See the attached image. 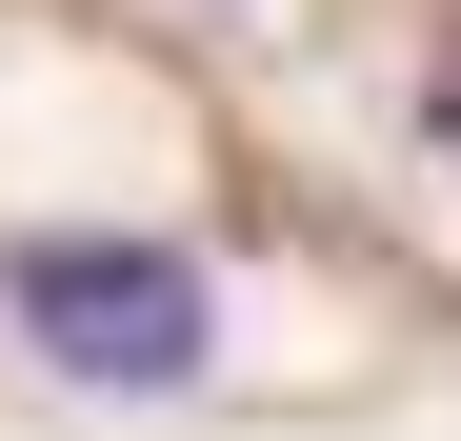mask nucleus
<instances>
[{"instance_id":"nucleus-1","label":"nucleus","mask_w":461,"mask_h":441,"mask_svg":"<svg viewBox=\"0 0 461 441\" xmlns=\"http://www.w3.org/2000/svg\"><path fill=\"white\" fill-rule=\"evenodd\" d=\"M0 321L81 401H181L221 361V281L181 241H140V220H21V241H0Z\"/></svg>"},{"instance_id":"nucleus-2","label":"nucleus","mask_w":461,"mask_h":441,"mask_svg":"<svg viewBox=\"0 0 461 441\" xmlns=\"http://www.w3.org/2000/svg\"><path fill=\"white\" fill-rule=\"evenodd\" d=\"M441 140H461V81H441Z\"/></svg>"}]
</instances>
